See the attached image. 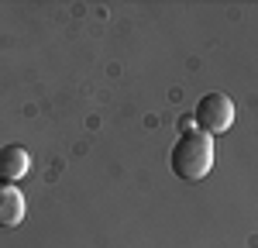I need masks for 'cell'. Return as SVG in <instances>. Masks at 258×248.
Returning a JSON list of instances; mask_svg holds the SVG:
<instances>
[{"instance_id": "3957f363", "label": "cell", "mask_w": 258, "mask_h": 248, "mask_svg": "<svg viewBox=\"0 0 258 248\" xmlns=\"http://www.w3.org/2000/svg\"><path fill=\"white\" fill-rule=\"evenodd\" d=\"M28 169H31V155H28V148L24 145H4L0 148V183H18L28 176Z\"/></svg>"}, {"instance_id": "7a4b0ae2", "label": "cell", "mask_w": 258, "mask_h": 248, "mask_svg": "<svg viewBox=\"0 0 258 248\" xmlns=\"http://www.w3.org/2000/svg\"><path fill=\"white\" fill-rule=\"evenodd\" d=\"M193 121L200 124L197 131H203V135H224L231 124H234V103H231V97L227 93H203L197 103V114H193Z\"/></svg>"}, {"instance_id": "6da1fadb", "label": "cell", "mask_w": 258, "mask_h": 248, "mask_svg": "<svg viewBox=\"0 0 258 248\" xmlns=\"http://www.w3.org/2000/svg\"><path fill=\"white\" fill-rule=\"evenodd\" d=\"M169 165L186 183L207 179L210 169H214V138L203 135V131H182L176 148H172V155H169Z\"/></svg>"}, {"instance_id": "277c9868", "label": "cell", "mask_w": 258, "mask_h": 248, "mask_svg": "<svg viewBox=\"0 0 258 248\" xmlns=\"http://www.w3.org/2000/svg\"><path fill=\"white\" fill-rule=\"evenodd\" d=\"M24 193L11 183H0V227H18L24 221Z\"/></svg>"}]
</instances>
